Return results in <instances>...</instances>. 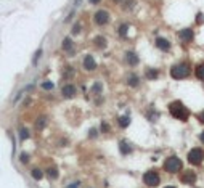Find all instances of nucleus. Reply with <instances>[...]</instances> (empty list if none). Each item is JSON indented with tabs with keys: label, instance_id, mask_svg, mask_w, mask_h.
Instances as JSON below:
<instances>
[{
	"label": "nucleus",
	"instance_id": "33",
	"mask_svg": "<svg viewBox=\"0 0 204 188\" xmlns=\"http://www.w3.org/2000/svg\"><path fill=\"white\" fill-rule=\"evenodd\" d=\"M90 137H92V138H95V137H97V130H95V129L90 130Z\"/></svg>",
	"mask_w": 204,
	"mask_h": 188
},
{
	"label": "nucleus",
	"instance_id": "16",
	"mask_svg": "<svg viewBox=\"0 0 204 188\" xmlns=\"http://www.w3.org/2000/svg\"><path fill=\"white\" fill-rule=\"evenodd\" d=\"M194 73H196L198 79H201V80L204 82V63H203V64H198V66H196V71H194Z\"/></svg>",
	"mask_w": 204,
	"mask_h": 188
},
{
	"label": "nucleus",
	"instance_id": "28",
	"mask_svg": "<svg viewBox=\"0 0 204 188\" xmlns=\"http://www.w3.org/2000/svg\"><path fill=\"white\" fill-rule=\"evenodd\" d=\"M203 23H204L203 13H198V16H196V24H203Z\"/></svg>",
	"mask_w": 204,
	"mask_h": 188
},
{
	"label": "nucleus",
	"instance_id": "27",
	"mask_svg": "<svg viewBox=\"0 0 204 188\" xmlns=\"http://www.w3.org/2000/svg\"><path fill=\"white\" fill-rule=\"evenodd\" d=\"M101 88H103V85H101L100 82H95V85H93V92H95V93L101 92Z\"/></svg>",
	"mask_w": 204,
	"mask_h": 188
},
{
	"label": "nucleus",
	"instance_id": "29",
	"mask_svg": "<svg viewBox=\"0 0 204 188\" xmlns=\"http://www.w3.org/2000/svg\"><path fill=\"white\" fill-rule=\"evenodd\" d=\"M73 73H74L73 68H66V74H64V77H71V76H73Z\"/></svg>",
	"mask_w": 204,
	"mask_h": 188
},
{
	"label": "nucleus",
	"instance_id": "23",
	"mask_svg": "<svg viewBox=\"0 0 204 188\" xmlns=\"http://www.w3.org/2000/svg\"><path fill=\"white\" fill-rule=\"evenodd\" d=\"M19 138H21V140H28V138H29L28 129H21V130H19Z\"/></svg>",
	"mask_w": 204,
	"mask_h": 188
},
{
	"label": "nucleus",
	"instance_id": "25",
	"mask_svg": "<svg viewBox=\"0 0 204 188\" xmlns=\"http://www.w3.org/2000/svg\"><path fill=\"white\" fill-rule=\"evenodd\" d=\"M42 88H45V90H52V88H53V84L50 82V80H45V82L42 84Z\"/></svg>",
	"mask_w": 204,
	"mask_h": 188
},
{
	"label": "nucleus",
	"instance_id": "36",
	"mask_svg": "<svg viewBox=\"0 0 204 188\" xmlns=\"http://www.w3.org/2000/svg\"><path fill=\"white\" fill-rule=\"evenodd\" d=\"M199 138H201V142L204 143V132H203V133H201V135H199Z\"/></svg>",
	"mask_w": 204,
	"mask_h": 188
},
{
	"label": "nucleus",
	"instance_id": "32",
	"mask_svg": "<svg viewBox=\"0 0 204 188\" xmlns=\"http://www.w3.org/2000/svg\"><path fill=\"white\" fill-rule=\"evenodd\" d=\"M101 130H103V132H108V130H109V125H108L106 122H101Z\"/></svg>",
	"mask_w": 204,
	"mask_h": 188
},
{
	"label": "nucleus",
	"instance_id": "22",
	"mask_svg": "<svg viewBox=\"0 0 204 188\" xmlns=\"http://www.w3.org/2000/svg\"><path fill=\"white\" fill-rule=\"evenodd\" d=\"M129 124H130V119L129 118H119V125L121 127H127Z\"/></svg>",
	"mask_w": 204,
	"mask_h": 188
},
{
	"label": "nucleus",
	"instance_id": "3",
	"mask_svg": "<svg viewBox=\"0 0 204 188\" xmlns=\"http://www.w3.org/2000/svg\"><path fill=\"white\" fill-rule=\"evenodd\" d=\"M164 169H166L167 172H170V174H175V172H178L180 169H182V161L177 156L167 158L166 162H164Z\"/></svg>",
	"mask_w": 204,
	"mask_h": 188
},
{
	"label": "nucleus",
	"instance_id": "21",
	"mask_svg": "<svg viewBox=\"0 0 204 188\" xmlns=\"http://www.w3.org/2000/svg\"><path fill=\"white\" fill-rule=\"evenodd\" d=\"M146 77H148V79H156V77H158V71L156 69H148L146 71Z\"/></svg>",
	"mask_w": 204,
	"mask_h": 188
},
{
	"label": "nucleus",
	"instance_id": "24",
	"mask_svg": "<svg viewBox=\"0 0 204 188\" xmlns=\"http://www.w3.org/2000/svg\"><path fill=\"white\" fill-rule=\"evenodd\" d=\"M127 29H129L127 24H122L121 28H119V34H121V37H125V34H127Z\"/></svg>",
	"mask_w": 204,
	"mask_h": 188
},
{
	"label": "nucleus",
	"instance_id": "7",
	"mask_svg": "<svg viewBox=\"0 0 204 188\" xmlns=\"http://www.w3.org/2000/svg\"><path fill=\"white\" fill-rule=\"evenodd\" d=\"M178 35H180V39H182V40H185V42H190V40H193V37H194V32H193V29L187 28V29H182V31L178 32Z\"/></svg>",
	"mask_w": 204,
	"mask_h": 188
},
{
	"label": "nucleus",
	"instance_id": "4",
	"mask_svg": "<svg viewBox=\"0 0 204 188\" xmlns=\"http://www.w3.org/2000/svg\"><path fill=\"white\" fill-rule=\"evenodd\" d=\"M203 158H204V151L201 150V148H193V150L188 153V161H190V164H193V166H199V164L203 162Z\"/></svg>",
	"mask_w": 204,
	"mask_h": 188
},
{
	"label": "nucleus",
	"instance_id": "17",
	"mask_svg": "<svg viewBox=\"0 0 204 188\" xmlns=\"http://www.w3.org/2000/svg\"><path fill=\"white\" fill-rule=\"evenodd\" d=\"M47 175H48L52 180L58 178V169H55V167H48V169H47Z\"/></svg>",
	"mask_w": 204,
	"mask_h": 188
},
{
	"label": "nucleus",
	"instance_id": "8",
	"mask_svg": "<svg viewBox=\"0 0 204 188\" xmlns=\"http://www.w3.org/2000/svg\"><path fill=\"white\" fill-rule=\"evenodd\" d=\"M156 47L159 50H164V52H169L170 50V42L167 39H163V37H158L156 39Z\"/></svg>",
	"mask_w": 204,
	"mask_h": 188
},
{
	"label": "nucleus",
	"instance_id": "37",
	"mask_svg": "<svg viewBox=\"0 0 204 188\" xmlns=\"http://www.w3.org/2000/svg\"><path fill=\"white\" fill-rule=\"evenodd\" d=\"M90 2H92V3H98V2H100V0H90Z\"/></svg>",
	"mask_w": 204,
	"mask_h": 188
},
{
	"label": "nucleus",
	"instance_id": "15",
	"mask_svg": "<svg viewBox=\"0 0 204 188\" xmlns=\"http://www.w3.org/2000/svg\"><path fill=\"white\" fill-rule=\"evenodd\" d=\"M95 45H97L98 47V48H106V45H108V42H106V39H104V37H101V35H100V37H95Z\"/></svg>",
	"mask_w": 204,
	"mask_h": 188
},
{
	"label": "nucleus",
	"instance_id": "38",
	"mask_svg": "<svg viewBox=\"0 0 204 188\" xmlns=\"http://www.w3.org/2000/svg\"><path fill=\"white\" fill-rule=\"evenodd\" d=\"M164 188H175V187H172V185H169V187H164Z\"/></svg>",
	"mask_w": 204,
	"mask_h": 188
},
{
	"label": "nucleus",
	"instance_id": "10",
	"mask_svg": "<svg viewBox=\"0 0 204 188\" xmlns=\"http://www.w3.org/2000/svg\"><path fill=\"white\" fill-rule=\"evenodd\" d=\"M84 68H85L87 71H93L95 68H97V63H95L93 56L87 55L85 58H84Z\"/></svg>",
	"mask_w": 204,
	"mask_h": 188
},
{
	"label": "nucleus",
	"instance_id": "39",
	"mask_svg": "<svg viewBox=\"0 0 204 188\" xmlns=\"http://www.w3.org/2000/svg\"><path fill=\"white\" fill-rule=\"evenodd\" d=\"M114 2H119V0H114Z\"/></svg>",
	"mask_w": 204,
	"mask_h": 188
},
{
	"label": "nucleus",
	"instance_id": "35",
	"mask_svg": "<svg viewBox=\"0 0 204 188\" xmlns=\"http://www.w3.org/2000/svg\"><path fill=\"white\" fill-rule=\"evenodd\" d=\"M77 187H79V183H71L68 188H77Z\"/></svg>",
	"mask_w": 204,
	"mask_h": 188
},
{
	"label": "nucleus",
	"instance_id": "31",
	"mask_svg": "<svg viewBox=\"0 0 204 188\" xmlns=\"http://www.w3.org/2000/svg\"><path fill=\"white\" fill-rule=\"evenodd\" d=\"M79 31H80V24L77 23V24L73 28V34H79Z\"/></svg>",
	"mask_w": 204,
	"mask_h": 188
},
{
	"label": "nucleus",
	"instance_id": "1",
	"mask_svg": "<svg viewBox=\"0 0 204 188\" xmlns=\"http://www.w3.org/2000/svg\"><path fill=\"white\" fill-rule=\"evenodd\" d=\"M169 111H170V114L175 119H178V121H187L188 116H190V111L183 106L182 101H172V103L169 104Z\"/></svg>",
	"mask_w": 204,
	"mask_h": 188
},
{
	"label": "nucleus",
	"instance_id": "34",
	"mask_svg": "<svg viewBox=\"0 0 204 188\" xmlns=\"http://www.w3.org/2000/svg\"><path fill=\"white\" fill-rule=\"evenodd\" d=\"M199 121H201V122H203V124H204V111H203V113H201V114H199Z\"/></svg>",
	"mask_w": 204,
	"mask_h": 188
},
{
	"label": "nucleus",
	"instance_id": "2",
	"mask_svg": "<svg viewBox=\"0 0 204 188\" xmlns=\"http://www.w3.org/2000/svg\"><path fill=\"white\" fill-rule=\"evenodd\" d=\"M170 76L174 79H185V77L190 76V66L187 63H178V64H174L170 68Z\"/></svg>",
	"mask_w": 204,
	"mask_h": 188
},
{
	"label": "nucleus",
	"instance_id": "12",
	"mask_svg": "<svg viewBox=\"0 0 204 188\" xmlns=\"http://www.w3.org/2000/svg\"><path fill=\"white\" fill-rule=\"evenodd\" d=\"M125 59H127V63L130 64V66H137L138 64V55L137 53H133V52H127L125 53Z\"/></svg>",
	"mask_w": 204,
	"mask_h": 188
},
{
	"label": "nucleus",
	"instance_id": "19",
	"mask_svg": "<svg viewBox=\"0 0 204 188\" xmlns=\"http://www.w3.org/2000/svg\"><path fill=\"white\" fill-rule=\"evenodd\" d=\"M31 175H32V178H34V180H40V178L44 177V174H42V171H39V169H32Z\"/></svg>",
	"mask_w": 204,
	"mask_h": 188
},
{
	"label": "nucleus",
	"instance_id": "18",
	"mask_svg": "<svg viewBox=\"0 0 204 188\" xmlns=\"http://www.w3.org/2000/svg\"><path fill=\"white\" fill-rule=\"evenodd\" d=\"M47 121H48V119L45 118V116L39 118L37 121H35V127H37V129H44V127H45V124H47Z\"/></svg>",
	"mask_w": 204,
	"mask_h": 188
},
{
	"label": "nucleus",
	"instance_id": "30",
	"mask_svg": "<svg viewBox=\"0 0 204 188\" xmlns=\"http://www.w3.org/2000/svg\"><path fill=\"white\" fill-rule=\"evenodd\" d=\"M40 55H42V50H37V53L34 55V59H32V63H34V64L37 63V59H39V56H40Z\"/></svg>",
	"mask_w": 204,
	"mask_h": 188
},
{
	"label": "nucleus",
	"instance_id": "26",
	"mask_svg": "<svg viewBox=\"0 0 204 188\" xmlns=\"http://www.w3.org/2000/svg\"><path fill=\"white\" fill-rule=\"evenodd\" d=\"M19 161H21L23 164H28V162H29V156H28L26 153H23V154L19 156Z\"/></svg>",
	"mask_w": 204,
	"mask_h": 188
},
{
	"label": "nucleus",
	"instance_id": "9",
	"mask_svg": "<svg viewBox=\"0 0 204 188\" xmlns=\"http://www.w3.org/2000/svg\"><path fill=\"white\" fill-rule=\"evenodd\" d=\"M61 93L64 95V98H73L76 95V87H74L73 84H66L64 87H63Z\"/></svg>",
	"mask_w": 204,
	"mask_h": 188
},
{
	"label": "nucleus",
	"instance_id": "5",
	"mask_svg": "<svg viewBox=\"0 0 204 188\" xmlns=\"http://www.w3.org/2000/svg\"><path fill=\"white\" fill-rule=\"evenodd\" d=\"M143 182H145V185H148V187H158V185H159V175L156 174L154 171H148L143 175Z\"/></svg>",
	"mask_w": 204,
	"mask_h": 188
},
{
	"label": "nucleus",
	"instance_id": "11",
	"mask_svg": "<svg viewBox=\"0 0 204 188\" xmlns=\"http://www.w3.org/2000/svg\"><path fill=\"white\" fill-rule=\"evenodd\" d=\"M182 182H183V183H194V182H196V174H194L193 171L183 172V175H182Z\"/></svg>",
	"mask_w": 204,
	"mask_h": 188
},
{
	"label": "nucleus",
	"instance_id": "14",
	"mask_svg": "<svg viewBox=\"0 0 204 188\" xmlns=\"http://www.w3.org/2000/svg\"><path fill=\"white\" fill-rule=\"evenodd\" d=\"M129 85H130V87H137V85H138L140 84V79H138V76H137V74H129Z\"/></svg>",
	"mask_w": 204,
	"mask_h": 188
},
{
	"label": "nucleus",
	"instance_id": "6",
	"mask_svg": "<svg viewBox=\"0 0 204 188\" xmlns=\"http://www.w3.org/2000/svg\"><path fill=\"white\" fill-rule=\"evenodd\" d=\"M93 19H95V23H97V24L103 26V24H106L108 21H109V15H108V11L100 10V11H97V13H95Z\"/></svg>",
	"mask_w": 204,
	"mask_h": 188
},
{
	"label": "nucleus",
	"instance_id": "13",
	"mask_svg": "<svg viewBox=\"0 0 204 188\" xmlns=\"http://www.w3.org/2000/svg\"><path fill=\"white\" fill-rule=\"evenodd\" d=\"M119 150H121L122 154H130L132 153V148L124 142V140H121V142H119Z\"/></svg>",
	"mask_w": 204,
	"mask_h": 188
},
{
	"label": "nucleus",
	"instance_id": "20",
	"mask_svg": "<svg viewBox=\"0 0 204 188\" xmlns=\"http://www.w3.org/2000/svg\"><path fill=\"white\" fill-rule=\"evenodd\" d=\"M71 47H73V40H71L69 37H66L64 40H63V48H64V50H71Z\"/></svg>",
	"mask_w": 204,
	"mask_h": 188
}]
</instances>
